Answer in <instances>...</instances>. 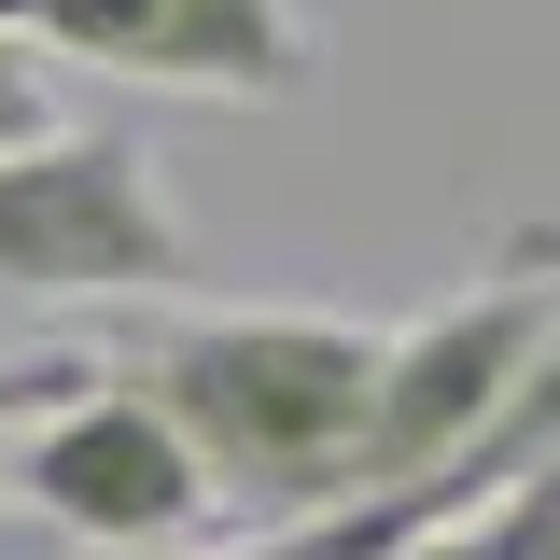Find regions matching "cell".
I'll use <instances>...</instances> for the list:
<instances>
[{"label": "cell", "instance_id": "8", "mask_svg": "<svg viewBox=\"0 0 560 560\" xmlns=\"http://www.w3.org/2000/svg\"><path fill=\"white\" fill-rule=\"evenodd\" d=\"M43 14H57V0H0V43H28V28H43Z\"/></svg>", "mask_w": 560, "mask_h": 560}, {"label": "cell", "instance_id": "3", "mask_svg": "<svg viewBox=\"0 0 560 560\" xmlns=\"http://www.w3.org/2000/svg\"><path fill=\"white\" fill-rule=\"evenodd\" d=\"M183 210L154 183V154L113 127H57L0 154V294H127V308H183Z\"/></svg>", "mask_w": 560, "mask_h": 560}, {"label": "cell", "instance_id": "5", "mask_svg": "<svg viewBox=\"0 0 560 560\" xmlns=\"http://www.w3.org/2000/svg\"><path fill=\"white\" fill-rule=\"evenodd\" d=\"M43 43L113 84H168V98H308V14L294 0H57Z\"/></svg>", "mask_w": 560, "mask_h": 560}, {"label": "cell", "instance_id": "1", "mask_svg": "<svg viewBox=\"0 0 560 560\" xmlns=\"http://www.w3.org/2000/svg\"><path fill=\"white\" fill-rule=\"evenodd\" d=\"M378 364H393V337L337 323V308H140L127 323V378L197 448L238 547L350 504L364 420H378Z\"/></svg>", "mask_w": 560, "mask_h": 560}, {"label": "cell", "instance_id": "4", "mask_svg": "<svg viewBox=\"0 0 560 560\" xmlns=\"http://www.w3.org/2000/svg\"><path fill=\"white\" fill-rule=\"evenodd\" d=\"M14 490H28L84 560H197V533L224 518L210 477H197V448L168 434V407L140 393L127 364H98V393H70V407L14 448Z\"/></svg>", "mask_w": 560, "mask_h": 560}, {"label": "cell", "instance_id": "7", "mask_svg": "<svg viewBox=\"0 0 560 560\" xmlns=\"http://www.w3.org/2000/svg\"><path fill=\"white\" fill-rule=\"evenodd\" d=\"M420 560H560V463L533 490H504L477 533H448V547H420Z\"/></svg>", "mask_w": 560, "mask_h": 560}, {"label": "cell", "instance_id": "2", "mask_svg": "<svg viewBox=\"0 0 560 560\" xmlns=\"http://www.w3.org/2000/svg\"><path fill=\"white\" fill-rule=\"evenodd\" d=\"M547 337H560V224H504V253L463 294H434L420 323H393L378 420H364V477H350L337 518H378L420 477H448L490 420H504V393L547 364Z\"/></svg>", "mask_w": 560, "mask_h": 560}, {"label": "cell", "instance_id": "6", "mask_svg": "<svg viewBox=\"0 0 560 560\" xmlns=\"http://www.w3.org/2000/svg\"><path fill=\"white\" fill-rule=\"evenodd\" d=\"M70 393H98V350H0V477H14V448H28Z\"/></svg>", "mask_w": 560, "mask_h": 560}]
</instances>
